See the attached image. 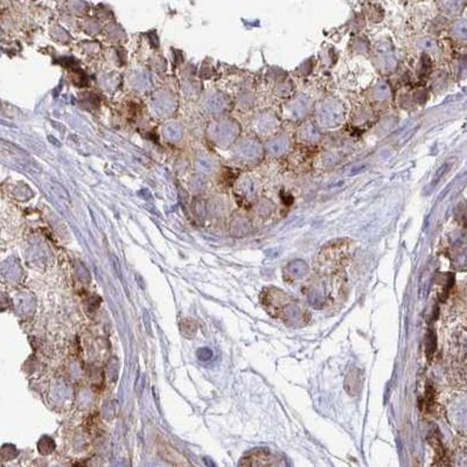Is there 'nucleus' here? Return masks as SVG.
Wrapping results in <instances>:
<instances>
[{
    "label": "nucleus",
    "mask_w": 467,
    "mask_h": 467,
    "mask_svg": "<svg viewBox=\"0 0 467 467\" xmlns=\"http://www.w3.org/2000/svg\"><path fill=\"white\" fill-rule=\"evenodd\" d=\"M156 444L158 453L169 465H172L173 467H194L186 457H183L180 452L176 451L174 447H172L165 440L158 438Z\"/></svg>",
    "instance_id": "f257e3e1"
}]
</instances>
